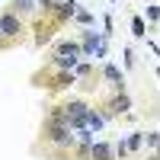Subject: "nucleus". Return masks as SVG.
Masks as SVG:
<instances>
[{
	"label": "nucleus",
	"instance_id": "f257e3e1",
	"mask_svg": "<svg viewBox=\"0 0 160 160\" xmlns=\"http://www.w3.org/2000/svg\"><path fill=\"white\" fill-rule=\"evenodd\" d=\"M77 141V131L58 122H45L38 125V135L32 141V157L38 160H71V148Z\"/></svg>",
	"mask_w": 160,
	"mask_h": 160
},
{
	"label": "nucleus",
	"instance_id": "f03ea898",
	"mask_svg": "<svg viewBox=\"0 0 160 160\" xmlns=\"http://www.w3.org/2000/svg\"><path fill=\"white\" fill-rule=\"evenodd\" d=\"M74 13H77V3L74 0H58L55 7L48 10H38L32 22H29V32H32V42L38 48H45L48 42H55V35L64 29L68 22H74Z\"/></svg>",
	"mask_w": 160,
	"mask_h": 160
},
{
	"label": "nucleus",
	"instance_id": "7ed1b4c3",
	"mask_svg": "<svg viewBox=\"0 0 160 160\" xmlns=\"http://www.w3.org/2000/svg\"><path fill=\"white\" fill-rule=\"evenodd\" d=\"M29 83L35 90H45V93H64V90L77 87V77H74V71H58L51 64H42L38 71H32Z\"/></svg>",
	"mask_w": 160,
	"mask_h": 160
},
{
	"label": "nucleus",
	"instance_id": "20e7f679",
	"mask_svg": "<svg viewBox=\"0 0 160 160\" xmlns=\"http://www.w3.org/2000/svg\"><path fill=\"white\" fill-rule=\"evenodd\" d=\"M32 32H29V22H22L19 16L0 10V51H10V48H19L22 42H29Z\"/></svg>",
	"mask_w": 160,
	"mask_h": 160
},
{
	"label": "nucleus",
	"instance_id": "39448f33",
	"mask_svg": "<svg viewBox=\"0 0 160 160\" xmlns=\"http://www.w3.org/2000/svg\"><path fill=\"white\" fill-rule=\"evenodd\" d=\"M61 112H64V125L80 131L87 128V118H90V102L83 96H64L61 99Z\"/></svg>",
	"mask_w": 160,
	"mask_h": 160
},
{
	"label": "nucleus",
	"instance_id": "423d86ee",
	"mask_svg": "<svg viewBox=\"0 0 160 160\" xmlns=\"http://www.w3.org/2000/svg\"><path fill=\"white\" fill-rule=\"evenodd\" d=\"M99 77H102V87H106V93H115V90H125V74L115 68L112 61H106V64H99Z\"/></svg>",
	"mask_w": 160,
	"mask_h": 160
},
{
	"label": "nucleus",
	"instance_id": "0eeeda50",
	"mask_svg": "<svg viewBox=\"0 0 160 160\" xmlns=\"http://www.w3.org/2000/svg\"><path fill=\"white\" fill-rule=\"evenodd\" d=\"M7 13L19 16L22 22H32V16L38 13V0H10V3H7Z\"/></svg>",
	"mask_w": 160,
	"mask_h": 160
},
{
	"label": "nucleus",
	"instance_id": "6e6552de",
	"mask_svg": "<svg viewBox=\"0 0 160 160\" xmlns=\"http://www.w3.org/2000/svg\"><path fill=\"white\" fill-rule=\"evenodd\" d=\"M90 160H115V148H112V141H93Z\"/></svg>",
	"mask_w": 160,
	"mask_h": 160
},
{
	"label": "nucleus",
	"instance_id": "1a4fd4ad",
	"mask_svg": "<svg viewBox=\"0 0 160 160\" xmlns=\"http://www.w3.org/2000/svg\"><path fill=\"white\" fill-rule=\"evenodd\" d=\"M131 35H135V38H144V35H148V26H144L141 16H131Z\"/></svg>",
	"mask_w": 160,
	"mask_h": 160
},
{
	"label": "nucleus",
	"instance_id": "9d476101",
	"mask_svg": "<svg viewBox=\"0 0 160 160\" xmlns=\"http://www.w3.org/2000/svg\"><path fill=\"white\" fill-rule=\"evenodd\" d=\"M74 19H77L80 26H90V22H93V16H90L87 10H80V7H77V13H74Z\"/></svg>",
	"mask_w": 160,
	"mask_h": 160
}]
</instances>
